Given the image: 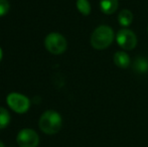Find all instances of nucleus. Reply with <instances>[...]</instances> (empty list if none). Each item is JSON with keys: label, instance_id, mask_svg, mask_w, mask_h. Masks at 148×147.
Masks as SVG:
<instances>
[{"label": "nucleus", "instance_id": "obj_10", "mask_svg": "<svg viewBox=\"0 0 148 147\" xmlns=\"http://www.w3.org/2000/svg\"><path fill=\"white\" fill-rule=\"evenodd\" d=\"M77 8L85 16L89 15L91 12V4L88 0H77Z\"/></svg>", "mask_w": 148, "mask_h": 147}, {"label": "nucleus", "instance_id": "obj_13", "mask_svg": "<svg viewBox=\"0 0 148 147\" xmlns=\"http://www.w3.org/2000/svg\"><path fill=\"white\" fill-rule=\"evenodd\" d=\"M9 10V2L7 0H0V17L4 16Z\"/></svg>", "mask_w": 148, "mask_h": 147}, {"label": "nucleus", "instance_id": "obj_15", "mask_svg": "<svg viewBox=\"0 0 148 147\" xmlns=\"http://www.w3.org/2000/svg\"><path fill=\"white\" fill-rule=\"evenodd\" d=\"M0 147H4V144H3V143H2V142H1V141H0Z\"/></svg>", "mask_w": 148, "mask_h": 147}, {"label": "nucleus", "instance_id": "obj_4", "mask_svg": "<svg viewBox=\"0 0 148 147\" xmlns=\"http://www.w3.org/2000/svg\"><path fill=\"white\" fill-rule=\"evenodd\" d=\"M7 104L16 113H25L29 109L30 103L27 97L19 93H10L7 96Z\"/></svg>", "mask_w": 148, "mask_h": 147}, {"label": "nucleus", "instance_id": "obj_9", "mask_svg": "<svg viewBox=\"0 0 148 147\" xmlns=\"http://www.w3.org/2000/svg\"><path fill=\"white\" fill-rule=\"evenodd\" d=\"M118 21L122 26H129L133 21V14L130 10L123 9L118 15Z\"/></svg>", "mask_w": 148, "mask_h": 147}, {"label": "nucleus", "instance_id": "obj_2", "mask_svg": "<svg viewBox=\"0 0 148 147\" xmlns=\"http://www.w3.org/2000/svg\"><path fill=\"white\" fill-rule=\"evenodd\" d=\"M62 124V117L53 110L45 111L39 119V128L45 134H56L60 130Z\"/></svg>", "mask_w": 148, "mask_h": 147}, {"label": "nucleus", "instance_id": "obj_14", "mask_svg": "<svg viewBox=\"0 0 148 147\" xmlns=\"http://www.w3.org/2000/svg\"><path fill=\"white\" fill-rule=\"evenodd\" d=\"M1 59H2V49H0V61H1Z\"/></svg>", "mask_w": 148, "mask_h": 147}, {"label": "nucleus", "instance_id": "obj_16", "mask_svg": "<svg viewBox=\"0 0 148 147\" xmlns=\"http://www.w3.org/2000/svg\"><path fill=\"white\" fill-rule=\"evenodd\" d=\"M147 32H148V26H147Z\"/></svg>", "mask_w": 148, "mask_h": 147}, {"label": "nucleus", "instance_id": "obj_7", "mask_svg": "<svg viewBox=\"0 0 148 147\" xmlns=\"http://www.w3.org/2000/svg\"><path fill=\"white\" fill-rule=\"evenodd\" d=\"M118 0H101L100 1V8L103 13L110 15L113 14L118 8Z\"/></svg>", "mask_w": 148, "mask_h": 147}, {"label": "nucleus", "instance_id": "obj_11", "mask_svg": "<svg viewBox=\"0 0 148 147\" xmlns=\"http://www.w3.org/2000/svg\"><path fill=\"white\" fill-rule=\"evenodd\" d=\"M10 115L6 109L0 107V129H3L9 124Z\"/></svg>", "mask_w": 148, "mask_h": 147}, {"label": "nucleus", "instance_id": "obj_3", "mask_svg": "<svg viewBox=\"0 0 148 147\" xmlns=\"http://www.w3.org/2000/svg\"><path fill=\"white\" fill-rule=\"evenodd\" d=\"M45 49L49 53H53V55H60L66 49L68 43H66V38L62 34L53 32L45 37Z\"/></svg>", "mask_w": 148, "mask_h": 147}, {"label": "nucleus", "instance_id": "obj_6", "mask_svg": "<svg viewBox=\"0 0 148 147\" xmlns=\"http://www.w3.org/2000/svg\"><path fill=\"white\" fill-rule=\"evenodd\" d=\"M17 143L20 147H36L39 143V137L32 129H23L17 135Z\"/></svg>", "mask_w": 148, "mask_h": 147}, {"label": "nucleus", "instance_id": "obj_5", "mask_svg": "<svg viewBox=\"0 0 148 147\" xmlns=\"http://www.w3.org/2000/svg\"><path fill=\"white\" fill-rule=\"evenodd\" d=\"M116 40L122 49L131 51L137 44V37L133 31L129 29H121L116 36Z\"/></svg>", "mask_w": 148, "mask_h": 147}, {"label": "nucleus", "instance_id": "obj_1", "mask_svg": "<svg viewBox=\"0 0 148 147\" xmlns=\"http://www.w3.org/2000/svg\"><path fill=\"white\" fill-rule=\"evenodd\" d=\"M114 31L108 25H100L91 36V44L95 49H105L113 42Z\"/></svg>", "mask_w": 148, "mask_h": 147}, {"label": "nucleus", "instance_id": "obj_12", "mask_svg": "<svg viewBox=\"0 0 148 147\" xmlns=\"http://www.w3.org/2000/svg\"><path fill=\"white\" fill-rule=\"evenodd\" d=\"M134 67L136 71L140 72V73H145L146 71H148V62L143 57H138L135 61Z\"/></svg>", "mask_w": 148, "mask_h": 147}, {"label": "nucleus", "instance_id": "obj_8", "mask_svg": "<svg viewBox=\"0 0 148 147\" xmlns=\"http://www.w3.org/2000/svg\"><path fill=\"white\" fill-rule=\"evenodd\" d=\"M114 64L117 67L122 68V69H126L130 66V57L124 51H117L114 55Z\"/></svg>", "mask_w": 148, "mask_h": 147}]
</instances>
